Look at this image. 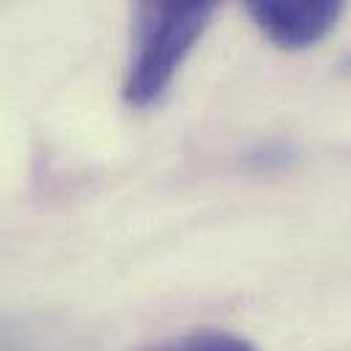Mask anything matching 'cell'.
<instances>
[{
    "label": "cell",
    "instance_id": "1",
    "mask_svg": "<svg viewBox=\"0 0 351 351\" xmlns=\"http://www.w3.org/2000/svg\"><path fill=\"white\" fill-rule=\"evenodd\" d=\"M211 14L214 3L200 0L134 5L132 55L123 77V99L132 107H148L165 93L192 44L206 30Z\"/></svg>",
    "mask_w": 351,
    "mask_h": 351
},
{
    "label": "cell",
    "instance_id": "2",
    "mask_svg": "<svg viewBox=\"0 0 351 351\" xmlns=\"http://www.w3.org/2000/svg\"><path fill=\"white\" fill-rule=\"evenodd\" d=\"M247 14L263 30L266 38L285 49H302L321 41L343 14V3L313 0V3H285V0H252Z\"/></svg>",
    "mask_w": 351,
    "mask_h": 351
},
{
    "label": "cell",
    "instance_id": "3",
    "mask_svg": "<svg viewBox=\"0 0 351 351\" xmlns=\"http://www.w3.org/2000/svg\"><path fill=\"white\" fill-rule=\"evenodd\" d=\"M145 351H258L252 343H247L244 337L219 332V329H200V332H189L173 340H165L154 348Z\"/></svg>",
    "mask_w": 351,
    "mask_h": 351
},
{
    "label": "cell",
    "instance_id": "4",
    "mask_svg": "<svg viewBox=\"0 0 351 351\" xmlns=\"http://www.w3.org/2000/svg\"><path fill=\"white\" fill-rule=\"evenodd\" d=\"M348 66H351V58H348Z\"/></svg>",
    "mask_w": 351,
    "mask_h": 351
}]
</instances>
